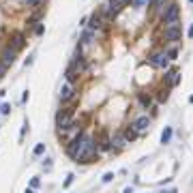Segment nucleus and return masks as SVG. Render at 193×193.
<instances>
[{
	"label": "nucleus",
	"instance_id": "obj_1",
	"mask_svg": "<svg viewBox=\"0 0 193 193\" xmlns=\"http://www.w3.org/2000/svg\"><path fill=\"white\" fill-rule=\"evenodd\" d=\"M67 152L69 157L77 161V163H90L94 157H97V144L92 137L88 135H77L73 142L67 146Z\"/></svg>",
	"mask_w": 193,
	"mask_h": 193
},
{
	"label": "nucleus",
	"instance_id": "obj_2",
	"mask_svg": "<svg viewBox=\"0 0 193 193\" xmlns=\"http://www.w3.org/2000/svg\"><path fill=\"white\" fill-rule=\"evenodd\" d=\"M161 17H163V24H165V26H170V24H176L178 17H180V7H178L176 2L167 5V9L161 13Z\"/></svg>",
	"mask_w": 193,
	"mask_h": 193
},
{
	"label": "nucleus",
	"instance_id": "obj_3",
	"mask_svg": "<svg viewBox=\"0 0 193 193\" xmlns=\"http://www.w3.org/2000/svg\"><path fill=\"white\" fill-rule=\"evenodd\" d=\"M165 39L167 41H180L182 39V30H180V26H178V21L176 24H170V26H165Z\"/></svg>",
	"mask_w": 193,
	"mask_h": 193
},
{
	"label": "nucleus",
	"instance_id": "obj_4",
	"mask_svg": "<svg viewBox=\"0 0 193 193\" xmlns=\"http://www.w3.org/2000/svg\"><path fill=\"white\" fill-rule=\"evenodd\" d=\"M131 127L137 131V135H144V133L148 131V127H150V118H148V116H139Z\"/></svg>",
	"mask_w": 193,
	"mask_h": 193
},
{
	"label": "nucleus",
	"instance_id": "obj_5",
	"mask_svg": "<svg viewBox=\"0 0 193 193\" xmlns=\"http://www.w3.org/2000/svg\"><path fill=\"white\" fill-rule=\"evenodd\" d=\"M15 56H17V52L13 50L11 45H7L5 50H2V56H0V62H2L5 67H11V64L15 62Z\"/></svg>",
	"mask_w": 193,
	"mask_h": 193
},
{
	"label": "nucleus",
	"instance_id": "obj_6",
	"mask_svg": "<svg viewBox=\"0 0 193 193\" xmlns=\"http://www.w3.org/2000/svg\"><path fill=\"white\" fill-rule=\"evenodd\" d=\"M148 62H150L152 67H157V69H165V67H167V56H165V54H152V56L148 58Z\"/></svg>",
	"mask_w": 193,
	"mask_h": 193
},
{
	"label": "nucleus",
	"instance_id": "obj_7",
	"mask_svg": "<svg viewBox=\"0 0 193 193\" xmlns=\"http://www.w3.org/2000/svg\"><path fill=\"white\" fill-rule=\"evenodd\" d=\"M75 97V90H73V86H71V82H67L62 88H60V101L64 103V101H71Z\"/></svg>",
	"mask_w": 193,
	"mask_h": 193
},
{
	"label": "nucleus",
	"instance_id": "obj_8",
	"mask_svg": "<svg viewBox=\"0 0 193 193\" xmlns=\"http://www.w3.org/2000/svg\"><path fill=\"white\" fill-rule=\"evenodd\" d=\"M24 45H26V37H24V34H15L13 41H11V47H13L15 52H19Z\"/></svg>",
	"mask_w": 193,
	"mask_h": 193
},
{
	"label": "nucleus",
	"instance_id": "obj_9",
	"mask_svg": "<svg viewBox=\"0 0 193 193\" xmlns=\"http://www.w3.org/2000/svg\"><path fill=\"white\" fill-rule=\"evenodd\" d=\"M112 144L116 148H123V146H127V135L125 133H114V137H112Z\"/></svg>",
	"mask_w": 193,
	"mask_h": 193
},
{
	"label": "nucleus",
	"instance_id": "obj_10",
	"mask_svg": "<svg viewBox=\"0 0 193 193\" xmlns=\"http://www.w3.org/2000/svg\"><path fill=\"white\" fill-rule=\"evenodd\" d=\"M101 13H94L92 17H90V24H88V26H90V30H99L101 28Z\"/></svg>",
	"mask_w": 193,
	"mask_h": 193
},
{
	"label": "nucleus",
	"instance_id": "obj_11",
	"mask_svg": "<svg viewBox=\"0 0 193 193\" xmlns=\"http://www.w3.org/2000/svg\"><path fill=\"white\" fill-rule=\"evenodd\" d=\"M165 80H167V84H170V86H176V84L180 82V75H178V71H167Z\"/></svg>",
	"mask_w": 193,
	"mask_h": 193
},
{
	"label": "nucleus",
	"instance_id": "obj_12",
	"mask_svg": "<svg viewBox=\"0 0 193 193\" xmlns=\"http://www.w3.org/2000/svg\"><path fill=\"white\" fill-rule=\"evenodd\" d=\"M77 77H80V71H77V69H73V67H69V69H67V82L73 84Z\"/></svg>",
	"mask_w": 193,
	"mask_h": 193
},
{
	"label": "nucleus",
	"instance_id": "obj_13",
	"mask_svg": "<svg viewBox=\"0 0 193 193\" xmlns=\"http://www.w3.org/2000/svg\"><path fill=\"white\" fill-rule=\"evenodd\" d=\"M94 37H97L94 30H86V32L82 34V43H84V45H90V43L94 41Z\"/></svg>",
	"mask_w": 193,
	"mask_h": 193
},
{
	"label": "nucleus",
	"instance_id": "obj_14",
	"mask_svg": "<svg viewBox=\"0 0 193 193\" xmlns=\"http://www.w3.org/2000/svg\"><path fill=\"white\" fill-rule=\"evenodd\" d=\"M170 139H172V127H165V131L161 135V144H167Z\"/></svg>",
	"mask_w": 193,
	"mask_h": 193
},
{
	"label": "nucleus",
	"instance_id": "obj_15",
	"mask_svg": "<svg viewBox=\"0 0 193 193\" xmlns=\"http://www.w3.org/2000/svg\"><path fill=\"white\" fill-rule=\"evenodd\" d=\"M165 56H167V60H176V56H178V50H176V47H170V50L165 52Z\"/></svg>",
	"mask_w": 193,
	"mask_h": 193
},
{
	"label": "nucleus",
	"instance_id": "obj_16",
	"mask_svg": "<svg viewBox=\"0 0 193 193\" xmlns=\"http://www.w3.org/2000/svg\"><path fill=\"white\" fill-rule=\"evenodd\" d=\"M150 5V0H133V7L135 9H144V7H148Z\"/></svg>",
	"mask_w": 193,
	"mask_h": 193
},
{
	"label": "nucleus",
	"instance_id": "obj_17",
	"mask_svg": "<svg viewBox=\"0 0 193 193\" xmlns=\"http://www.w3.org/2000/svg\"><path fill=\"white\" fill-rule=\"evenodd\" d=\"M165 2H167V0H157V2H155V9L159 11V13H163L167 7H165Z\"/></svg>",
	"mask_w": 193,
	"mask_h": 193
},
{
	"label": "nucleus",
	"instance_id": "obj_18",
	"mask_svg": "<svg viewBox=\"0 0 193 193\" xmlns=\"http://www.w3.org/2000/svg\"><path fill=\"white\" fill-rule=\"evenodd\" d=\"M139 103H142L144 107H148V105L152 103V99H150V97H146V94H139Z\"/></svg>",
	"mask_w": 193,
	"mask_h": 193
},
{
	"label": "nucleus",
	"instance_id": "obj_19",
	"mask_svg": "<svg viewBox=\"0 0 193 193\" xmlns=\"http://www.w3.org/2000/svg\"><path fill=\"white\" fill-rule=\"evenodd\" d=\"M11 112V105L9 103H2V105H0V114H9Z\"/></svg>",
	"mask_w": 193,
	"mask_h": 193
},
{
	"label": "nucleus",
	"instance_id": "obj_20",
	"mask_svg": "<svg viewBox=\"0 0 193 193\" xmlns=\"http://www.w3.org/2000/svg\"><path fill=\"white\" fill-rule=\"evenodd\" d=\"M26 5H28L30 9H34V7H39V5H41V0H26Z\"/></svg>",
	"mask_w": 193,
	"mask_h": 193
},
{
	"label": "nucleus",
	"instance_id": "obj_21",
	"mask_svg": "<svg viewBox=\"0 0 193 193\" xmlns=\"http://www.w3.org/2000/svg\"><path fill=\"white\" fill-rule=\"evenodd\" d=\"M43 150H45V144H39V146L34 148V155H43Z\"/></svg>",
	"mask_w": 193,
	"mask_h": 193
},
{
	"label": "nucleus",
	"instance_id": "obj_22",
	"mask_svg": "<svg viewBox=\"0 0 193 193\" xmlns=\"http://www.w3.org/2000/svg\"><path fill=\"white\" fill-rule=\"evenodd\" d=\"M73 178H75L73 174H69V176H67V180H64V187H71V182H73Z\"/></svg>",
	"mask_w": 193,
	"mask_h": 193
},
{
	"label": "nucleus",
	"instance_id": "obj_23",
	"mask_svg": "<svg viewBox=\"0 0 193 193\" xmlns=\"http://www.w3.org/2000/svg\"><path fill=\"white\" fill-rule=\"evenodd\" d=\"M39 185H41V180H39V178H32V180H30V187H32V189H37Z\"/></svg>",
	"mask_w": 193,
	"mask_h": 193
},
{
	"label": "nucleus",
	"instance_id": "obj_24",
	"mask_svg": "<svg viewBox=\"0 0 193 193\" xmlns=\"http://www.w3.org/2000/svg\"><path fill=\"white\" fill-rule=\"evenodd\" d=\"M110 180H114V174H112V172H110V174H105V176H103V182H110Z\"/></svg>",
	"mask_w": 193,
	"mask_h": 193
},
{
	"label": "nucleus",
	"instance_id": "obj_25",
	"mask_svg": "<svg viewBox=\"0 0 193 193\" xmlns=\"http://www.w3.org/2000/svg\"><path fill=\"white\" fill-rule=\"evenodd\" d=\"M7 69H9V67H5L2 62H0V80H2V75H5V71H7Z\"/></svg>",
	"mask_w": 193,
	"mask_h": 193
},
{
	"label": "nucleus",
	"instance_id": "obj_26",
	"mask_svg": "<svg viewBox=\"0 0 193 193\" xmlns=\"http://www.w3.org/2000/svg\"><path fill=\"white\" fill-rule=\"evenodd\" d=\"M43 167H45V170H47V172H50V170H52V163H50V159H45V163H43Z\"/></svg>",
	"mask_w": 193,
	"mask_h": 193
},
{
	"label": "nucleus",
	"instance_id": "obj_27",
	"mask_svg": "<svg viewBox=\"0 0 193 193\" xmlns=\"http://www.w3.org/2000/svg\"><path fill=\"white\" fill-rule=\"evenodd\" d=\"M187 34H189V39H193V24L189 26V32H187Z\"/></svg>",
	"mask_w": 193,
	"mask_h": 193
},
{
	"label": "nucleus",
	"instance_id": "obj_28",
	"mask_svg": "<svg viewBox=\"0 0 193 193\" xmlns=\"http://www.w3.org/2000/svg\"><path fill=\"white\" fill-rule=\"evenodd\" d=\"M125 193H133V191H131V189H129V187H127V189H125Z\"/></svg>",
	"mask_w": 193,
	"mask_h": 193
},
{
	"label": "nucleus",
	"instance_id": "obj_29",
	"mask_svg": "<svg viewBox=\"0 0 193 193\" xmlns=\"http://www.w3.org/2000/svg\"><path fill=\"white\" fill-rule=\"evenodd\" d=\"M26 193H32V187H30V189H26Z\"/></svg>",
	"mask_w": 193,
	"mask_h": 193
},
{
	"label": "nucleus",
	"instance_id": "obj_30",
	"mask_svg": "<svg viewBox=\"0 0 193 193\" xmlns=\"http://www.w3.org/2000/svg\"><path fill=\"white\" fill-rule=\"evenodd\" d=\"M189 101H191V103H193V94H191V97H189Z\"/></svg>",
	"mask_w": 193,
	"mask_h": 193
},
{
	"label": "nucleus",
	"instance_id": "obj_31",
	"mask_svg": "<svg viewBox=\"0 0 193 193\" xmlns=\"http://www.w3.org/2000/svg\"><path fill=\"white\" fill-rule=\"evenodd\" d=\"M120 2H131V0H120Z\"/></svg>",
	"mask_w": 193,
	"mask_h": 193
},
{
	"label": "nucleus",
	"instance_id": "obj_32",
	"mask_svg": "<svg viewBox=\"0 0 193 193\" xmlns=\"http://www.w3.org/2000/svg\"><path fill=\"white\" fill-rule=\"evenodd\" d=\"M189 2H193V0H189Z\"/></svg>",
	"mask_w": 193,
	"mask_h": 193
}]
</instances>
